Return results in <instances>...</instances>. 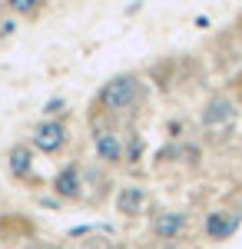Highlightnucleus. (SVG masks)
<instances>
[{
  "label": "nucleus",
  "mask_w": 242,
  "mask_h": 249,
  "mask_svg": "<svg viewBox=\"0 0 242 249\" xmlns=\"http://www.w3.org/2000/svg\"><path fill=\"white\" fill-rule=\"evenodd\" d=\"M133 100H136V77H113L100 90V103L106 110H126Z\"/></svg>",
  "instance_id": "1"
},
{
  "label": "nucleus",
  "mask_w": 242,
  "mask_h": 249,
  "mask_svg": "<svg viewBox=\"0 0 242 249\" xmlns=\"http://www.w3.org/2000/svg\"><path fill=\"white\" fill-rule=\"evenodd\" d=\"M239 213H209V219H206V232H209V239H229L232 232L239 230Z\"/></svg>",
  "instance_id": "2"
},
{
  "label": "nucleus",
  "mask_w": 242,
  "mask_h": 249,
  "mask_svg": "<svg viewBox=\"0 0 242 249\" xmlns=\"http://www.w3.org/2000/svg\"><path fill=\"white\" fill-rule=\"evenodd\" d=\"M63 140H67V133H63L60 123H40L34 130V146L43 150V153H56L63 146Z\"/></svg>",
  "instance_id": "3"
},
{
  "label": "nucleus",
  "mask_w": 242,
  "mask_h": 249,
  "mask_svg": "<svg viewBox=\"0 0 242 249\" xmlns=\"http://www.w3.org/2000/svg\"><path fill=\"white\" fill-rule=\"evenodd\" d=\"M236 116V107H232V100H225V96H216V100H209V107L203 110V123L206 126H219V123H229Z\"/></svg>",
  "instance_id": "4"
},
{
  "label": "nucleus",
  "mask_w": 242,
  "mask_h": 249,
  "mask_svg": "<svg viewBox=\"0 0 242 249\" xmlns=\"http://www.w3.org/2000/svg\"><path fill=\"white\" fill-rule=\"evenodd\" d=\"M183 226H186V216H183V213H159L156 223H153V230H156L159 239H173V236H179Z\"/></svg>",
  "instance_id": "5"
},
{
  "label": "nucleus",
  "mask_w": 242,
  "mask_h": 249,
  "mask_svg": "<svg viewBox=\"0 0 242 249\" xmlns=\"http://www.w3.org/2000/svg\"><path fill=\"white\" fill-rule=\"evenodd\" d=\"M53 190L60 193L63 199H73L76 193H80V176H76L73 166H67V170H63V173H60V176L53 179Z\"/></svg>",
  "instance_id": "6"
},
{
  "label": "nucleus",
  "mask_w": 242,
  "mask_h": 249,
  "mask_svg": "<svg viewBox=\"0 0 242 249\" xmlns=\"http://www.w3.org/2000/svg\"><path fill=\"white\" fill-rule=\"evenodd\" d=\"M96 153H100V160H106V163H116L120 160V140L113 133H96Z\"/></svg>",
  "instance_id": "7"
},
{
  "label": "nucleus",
  "mask_w": 242,
  "mask_h": 249,
  "mask_svg": "<svg viewBox=\"0 0 242 249\" xmlns=\"http://www.w3.org/2000/svg\"><path fill=\"white\" fill-rule=\"evenodd\" d=\"M116 206H120V213H139V206H143V190H139V186L123 190L116 196Z\"/></svg>",
  "instance_id": "8"
},
{
  "label": "nucleus",
  "mask_w": 242,
  "mask_h": 249,
  "mask_svg": "<svg viewBox=\"0 0 242 249\" xmlns=\"http://www.w3.org/2000/svg\"><path fill=\"white\" fill-rule=\"evenodd\" d=\"M30 166H34L30 150H27V146H14V150H10V173H14V176H27Z\"/></svg>",
  "instance_id": "9"
},
{
  "label": "nucleus",
  "mask_w": 242,
  "mask_h": 249,
  "mask_svg": "<svg viewBox=\"0 0 242 249\" xmlns=\"http://www.w3.org/2000/svg\"><path fill=\"white\" fill-rule=\"evenodd\" d=\"M10 3V10H17V14H30V10H37L40 0H7Z\"/></svg>",
  "instance_id": "10"
},
{
  "label": "nucleus",
  "mask_w": 242,
  "mask_h": 249,
  "mask_svg": "<svg viewBox=\"0 0 242 249\" xmlns=\"http://www.w3.org/2000/svg\"><path fill=\"white\" fill-rule=\"evenodd\" d=\"M63 107H67V103H63V100H50V103H47V113H60V110H63Z\"/></svg>",
  "instance_id": "11"
},
{
  "label": "nucleus",
  "mask_w": 242,
  "mask_h": 249,
  "mask_svg": "<svg viewBox=\"0 0 242 249\" xmlns=\"http://www.w3.org/2000/svg\"><path fill=\"white\" fill-rule=\"evenodd\" d=\"M163 249H173V246H163Z\"/></svg>",
  "instance_id": "12"
}]
</instances>
